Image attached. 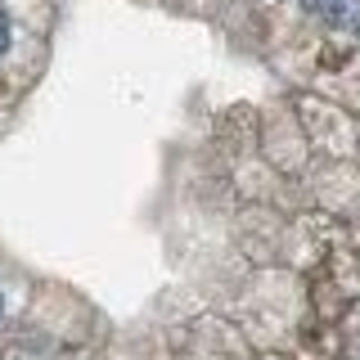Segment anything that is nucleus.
<instances>
[{
  "mask_svg": "<svg viewBox=\"0 0 360 360\" xmlns=\"http://www.w3.org/2000/svg\"><path fill=\"white\" fill-rule=\"evenodd\" d=\"M338 14H342V22L360 37V0H342V5H338Z\"/></svg>",
  "mask_w": 360,
  "mask_h": 360,
  "instance_id": "f257e3e1",
  "label": "nucleus"
},
{
  "mask_svg": "<svg viewBox=\"0 0 360 360\" xmlns=\"http://www.w3.org/2000/svg\"><path fill=\"white\" fill-rule=\"evenodd\" d=\"M302 5H307L311 14H338V5H342V0H302Z\"/></svg>",
  "mask_w": 360,
  "mask_h": 360,
  "instance_id": "f03ea898",
  "label": "nucleus"
},
{
  "mask_svg": "<svg viewBox=\"0 0 360 360\" xmlns=\"http://www.w3.org/2000/svg\"><path fill=\"white\" fill-rule=\"evenodd\" d=\"M5 50H9V18L0 14V54H5Z\"/></svg>",
  "mask_w": 360,
  "mask_h": 360,
  "instance_id": "7ed1b4c3",
  "label": "nucleus"
}]
</instances>
